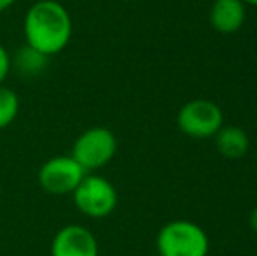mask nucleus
Returning a JSON list of instances; mask_svg holds the SVG:
<instances>
[{"mask_svg": "<svg viewBox=\"0 0 257 256\" xmlns=\"http://www.w3.org/2000/svg\"><path fill=\"white\" fill-rule=\"evenodd\" d=\"M250 226H252V230L257 233V207L250 212Z\"/></svg>", "mask_w": 257, "mask_h": 256, "instance_id": "4468645a", "label": "nucleus"}, {"mask_svg": "<svg viewBox=\"0 0 257 256\" xmlns=\"http://www.w3.org/2000/svg\"><path fill=\"white\" fill-rule=\"evenodd\" d=\"M74 204L84 216L93 219L107 218L117 205V192L103 176L86 174L72 192Z\"/></svg>", "mask_w": 257, "mask_h": 256, "instance_id": "7ed1b4c3", "label": "nucleus"}, {"mask_svg": "<svg viewBox=\"0 0 257 256\" xmlns=\"http://www.w3.org/2000/svg\"><path fill=\"white\" fill-rule=\"evenodd\" d=\"M72 32L70 13L58 0H39L25 14L23 34L27 46L49 58L67 48Z\"/></svg>", "mask_w": 257, "mask_h": 256, "instance_id": "f257e3e1", "label": "nucleus"}, {"mask_svg": "<svg viewBox=\"0 0 257 256\" xmlns=\"http://www.w3.org/2000/svg\"><path fill=\"white\" fill-rule=\"evenodd\" d=\"M156 246L159 256H206L210 242L200 225L175 219L159 230Z\"/></svg>", "mask_w": 257, "mask_h": 256, "instance_id": "f03ea898", "label": "nucleus"}, {"mask_svg": "<svg viewBox=\"0 0 257 256\" xmlns=\"http://www.w3.org/2000/svg\"><path fill=\"white\" fill-rule=\"evenodd\" d=\"M20 113V97L14 90L0 84V130L7 128Z\"/></svg>", "mask_w": 257, "mask_h": 256, "instance_id": "9b49d317", "label": "nucleus"}, {"mask_svg": "<svg viewBox=\"0 0 257 256\" xmlns=\"http://www.w3.org/2000/svg\"><path fill=\"white\" fill-rule=\"evenodd\" d=\"M11 67H13V60H11V55L7 53V49L0 44V84H4V81L7 79L11 72Z\"/></svg>", "mask_w": 257, "mask_h": 256, "instance_id": "f8f14e48", "label": "nucleus"}, {"mask_svg": "<svg viewBox=\"0 0 257 256\" xmlns=\"http://www.w3.org/2000/svg\"><path fill=\"white\" fill-rule=\"evenodd\" d=\"M86 174L88 172L70 154H61L44 161L39 168L37 181L44 192L51 195H72Z\"/></svg>", "mask_w": 257, "mask_h": 256, "instance_id": "423d86ee", "label": "nucleus"}, {"mask_svg": "<svg viewBox=\"0 0 257 256\" xmlns=\"http://www.w3.org/2000/svg\"><path fill=\"white\" fill-rule=\"evenodd\" d=\"M215 146L224 158L238 160L245 156L248 151L250 140L240 127H222L215 133Z\"/></svg>", "mask_w": 257, "mask_h": 256, "instance_id": "1a4fd4ad", "label": "nucleus"}, {"mask_svg": "<svg viewBox=\"0 0 257 256\" xmlns=\"http://www.w3.org/2000/svg\"><path fill=\"white\" fill-rule=\"evenodd\" d=\"M14 2H16V0H0V13H4V11H7L9 7H13Z\"/></svg>", "mask_w": 257, "mask_h": 256, "instance_id": "ddd939ff", "label": "nucleus"}, {"mask_svg": "<svg viewBox=\"0 0 257 256\" xmlns=\"http://www.w3.org/2000/svg\"><path fill=\"white\" fill-rule=\"evenodd\" d=\"M51 256H98V240L82 225H65L51 242Z\"/></svg>", "mask_w": 257, "mask_h": 256, "instance_id": "0eeeda50", "label": "nucleus"}, {"mask_svg": "<svg viewBox=\"0 0 257 256\" xmlns=\"http://www.w3.org/2000/svg\"><path fill=\"white\" fill-rule=\"evenodd\" d=\"M49 63V56L39 53L37 49L30 48V46H25L18 51L16 58H14V65L20 70L21 75H27V77H34V75H41L46 70Z\"/></svg>", "mask_w": 257, "mask_h": 256, "instance_id": "9d476101", "label": "nucleus"}, {"mask_svg": "<svg viewBox=\"0 0 257 256\" xmlns=\"http://www.w3.org/2000/svg\"><path fill=\"white\" fill-rule=\"evenodd\" d=\"M177 125L186 135L194 139L212 137L222 128V111L212 100H191L179 111Z\"/></svg>", "mask_w": 257, "mask_h": 256, "instance_id": "39448f33", "label": "nucleus"}, {"mask_svg": "<svg viewBox=\"0 0 257 256\" xmlns=\"http://www.w3.org/2000/svg\"><path fill=\"white\" fill-rule=\"evenodd\" d=\"M210 23L219 34H234L245 23V4L241 0H213Z\"/></svg>", "mask_w": 257, "mask_h": 256, "instance_id": "6e6552de", "label": "nucleus"}, {"mask_svg": "<svg viewBox=\"0 0 257 256\" xmlns=\"http://www.w3.org/2000/svg\"><path fill=\"white\" fill-rule=\"evenodd\" d=\"M115 151H117V139L112 130L105 127H91L75 139L70 156L86 172H93L105 167L114 158Z\"/></svg>", "mask_w": 257, "mask_h": 256, "instance_id": "20e7f679", "label": "nucleus"}, {"mask_svg": "<svg viewBox=\"0 0 257 256\" xmlns=\"http://www.w3.org/2000/svg\"><path fill=\"white\" fill-rule=\"evenodd\" d=\"M243 4H247V6H254L257 7V0H241Z\"/></svg>", "mask_w": 257, "mask_h": 256, "instance_id": "2eb2a0df", "label": "nucleus"}]
</instances>
